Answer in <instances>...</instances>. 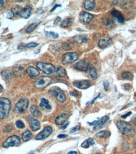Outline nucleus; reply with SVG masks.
<instances>
[{
  "label": "nucleus",
  "instance_id": "obj_1",
  "mask_svg": "<svg viewBox=\"0 0 136 154\" xmlns=\"http://www.w3.org/2000/svg\"><path fill=\"white\" fill-rule=\"evenodd\" d=\"M11 108V102L8 98H0V119L7 117Z\"/></svg>",
  "mask_w": 136,
  "mask_h": 154
},
{
  "label": "nucleus",
  "instance_id": "obj_2",
  "mask_svg": "<svg viewBox=\"0 0 136 154\" xmlns=\"http://www.w3.org/2000/svg\"><path fill=\"white\" fill-rule=\"evenodd\" d=\"M116 125L118 129L120 131V133H122V134H124V135L129 134L133 130V127L132 125H130L128 122L124 121H118L116 122Z\"/></svg>",
  "mask_w": 136,
  "mask_h": 154
},
{
  "label": "nucleus",
  "instance_id": "obj_3",
  "mask_svg": "<svg viewBox=\"0 0 136 154\" xmlns=\"http://www.w3.org/2000/svg\"><path fill=\"white\" fill-rule=\"evenodd\" d=\"M36 66L37 67V68L41 70L43 73H44L46 75L52 74L56 71L54 66L52 65V64L38 62L37 63Z\"/></svg>",
  "mask_w": 136,
  "mask_h": 154
},
{
  "label": "nucleus",
  "instance_id": "obj_4",
  "mask_svg": "<svg viewBox=\"0 0 136 154\" xmlns=\"http://www.w3.org/2000/svg\"><path fill=\"white\" fill-rule=\"evenodd\" d=\"M28 104H29V101L27 98H22L16 104L15 110L20 114L23 113L27 109Z\"/></svg>",
  "mask_w": 136,
  "mask_h": 154
},
{
  "label": "nucleus",
  "instance_id": "obj_5",
  "mask_svg": "<svg viewBox=\"0 0 136 154\" xmlns=\"http://www.w3.org/2000/svg\"><path fill=\"white\" fill-rule=\"evenodd\" d=\"M52 78L49 77H47V76H43L41 77L38 80L35 82L34 86L35 87H36L37 89H44V88L46 87L47 86H48L49 85H50L52 83Z\"/></svg>",
  "mask_w": 136,
  "mask_h": 154
},
{
  "label": "nucleus",
  "instance_id": "obj_6",
  "mask_svg": "<svg viewBox=\"0 0 136 154\" xmlns=\"http://www.w3.org/2000/svg\"><path fill=\"white\" fill-rule=\"evenodd\" d=\"M20 139L18 136L14 135L9 137L4 141L3 146L4 148H8L10 146H18L20 145Z\"/></svg>",
  "mask_w": 136,
  "mask_h": 154
},
{
  "label": "nucleus",
  "instance_id": "obj_7",
  "mask_svg": "<svg viewBox=\"0 0 136 154\" xmlns=\"http://www.w3.org/2000/svg\"><path fill=\"white\" fill-rule=\"evenodd\" d=\"M78 59V54L77 53H68L62 56V62L64 65H69L73 63Z\"/></svg>",
  "mask_w": 136,
  "mask_h": 154
},
{
  "label": "nucleus",
  "instance_id": "obj_8",
  "mask_svg": "<svg viewBox=\"0 0 136 154\" xmlns=\"http://www.w3.org/2000/svg\"><path fill=\"white\" fill-rule=\"evenodd\" d=\"M52 133V128L50 126H47L44 128L42 131L37 134L36 137H35V139L37 140H43V139H45L49 137Z\"/></svg>",
  "mask_w": 136,
  "mask_h": 154
},
{
  "label": "nucleus",
  "instance_id": "obj_9",
  "mask_svg": "<svg viewBox=\"0 0 136 154\" xmlns=\"http://www.w3.org/2000/svg\"><path fill=\"white\" fill-rule=\"evenodd\" d=\"M73 85L80 89H87L92 86V83L89 80H76L73 82Z\"/></svg>",
  "mask_w": 136,
  "mask_h": 154
},
{
  "label": "nucleus",
  "instance_id": "obj_10",
  "mask_svg": "<svg viewBox=\"0 0 136 154\" xmlns=\"http://www.w3.org/2000/svg\"><path fill=\"white\" fill-rule=\"evenodd\" d=\"M27 120L30 127L34 131H36L40 128V123L37 119H34L31 116H28Z\"/></svg>",
  "mask_w": 136,
  "mask_h": 154
},
{
  "label": "nucleus",
  "instance_id": "obj_11",
  "mask_svg": "<svg viewBox=\"0 0 136 154\" xmlns=\"http://www.w3.org/2000/svg\"><path fill=\"white\" fill-rule=\"evenodd\" d=\"M89 64L86 61L81 60L74 64V67L76 69L81 71H86L89 68Z\"/></svg>",
  "mask_w": 136,
  "mask_h": 154
},
{
  "label": "nucleus",
  "instance_id": "obj_12",
  "mask_svg": "<svg viewBox=\"0 0 136 154\" xmlns=\"http://www.w3.org/2000/svg\"><path fill=\"white\" fill-rule=\"evenodd\" d=\"M80 17L81 21L83 23H88L93 19V15L90 14V13L86 12V11H83V12L81 13Z\"/></svg>",
  "mask_w": 136,
  "mask_h": 154
},
{
  "label": "nucleus",
  "instance_id": "obj_13",
  "mask_svg": "<svg viewBox=\"0 0 136 154\" xmlns=\"http://www.w3.org/2000/svg\"><path fill=\"white\" fill-rule=\"evenodd\" d=\"M108 120H109V117L107 116H105L101 118L100 119L97 120L96 123L95 124V126H94V130L101 129V128L104 126L105 124L108 121Z\"/></svg>",
  "mask_w": 136,
  "mask_h": 154
},
{
  "label": "nucleus",
  "instance_id": "obj_14",
  "mask_svg": "<svg viewBox=\"0 0 136 154\" xmlns=\"http://www.w3.org/2000/svg\"><path fill=\"white\" fill-rule=\"evenodd\" d=\"M31 12H32V8L29 7V6H27L25 8H22L19 15H20L21 17L27 19L29 18V16H30Z\"/></svg>",
  "mask_w": 136,
  "mask_h": 154
},
{
  "label": "nucleus",
  "instance_id": "obj_15",
  "mask_svg": "<svg viewBox=\"0 0 136 154\" xmlns=\"http://www.w3.org/2000/svg\"><path fill=\"white\" fill-rule=\"evenodd\" d=\"M27 73H28V75L31 78H35L40 74L38 70L33 66H30L27 68Z\"/></svg>",
  "mask_w": 136,
  "mask_h": 154
},
{
  "label": "nucleus",
  "instance_id": "obj_16",
  "mask_svg": "<svg viewBox=\"0 0 136 154\" xmlns=\"http://www.w3.org/2000/svg\"><path fill=\"white\" fill-rule=\"evenodd\" d=\"M112 39L109 37H105V38L100 39L98 42V46L100 48H106L108 47L110 44H112Z\"/></svg>",
  "mask_w": 136,
  "mask_h": 154
},
{
  "label": "nucleus",
  "instance_id": "obj_17",
  "mask_svg": "<svg viewBox=\"0 0 136 154\" xmlns=\"http://www.w3.org/2000/svg\"><path fill=\"white\" fill-rule=\"evenodd\" d=\"M68 119V116L66 114L63 113L59 115L55 119V122L57 125H63Z\"/></svg>",
  "mask_w": 136,
  "mask_h": 154
},
{
  "label": "nucleus",
  "instance_id": "obj_18",
  "mask_svg": "<svg viewBox=\"0 0 136 154\" xmlns=\"http://www.w3.org/2000/svg\"><path fill=\"white\" fill-rule=\"evenodd\" d=\"M111 15L113 17L115 18L116 21H117L119 23H124V17L120 11H118V10H113V11H111Z\"/></svg>",
  "mask_w": 136,
  "mask_h": 154
},
{
  "label": "nucleus",
  "instance_id": "obj_19",
  "mask_svg": "<svg viewBox=\"0 0 136 154\" xmlns=\"http://www.w3.org/2000/svg\"><path fill=\"white\" fill-rule=\"evenodd\" d=\"M73 39H74V42L77 44H82V43L86 42L88 41V37L85 35L79 34V35H76L73 37Z\"/></svg>",
  "mask_w": 136,
  "mask_h": 154
},
{
  "label": "nucleus",
  "instance_id": "obj_20",
  "mask_svg": "<svg viewBox=\"0 0 136 154\" xmlns=\"http://www.w3.org/2000/svg\"><path fill=\"white\" fill-rule=\"evenodd\" d=\"M85 8L88 11H92L95 7V2L92 0H87L85 1L84 3Z\"/></svg>",
  "mask_w": 136,
  "mask_h": 154
},
{
  "label": "nucleus",
  "instance_id": "obj_21",
  "mask_svg": "<svg viewBox=\"0 0 136 154\" xmlns=\"http://www.w3.org/2000/svg\"><path fill=\"white\" fill-rule=\"evenodd\" d=\"M13 73L16 77H22V76L24 75V70H23V68L21 66H16L13 68Z\"/></svg>",
  "mask_w": 136,
  "mask_h": 154
},
{
  "label": "nucleus",
  "instance_id": "obj_22",
  "mask_svg": "<svg viewBox=\"0 0 136 154\" xmlns=\"http://www.w3.org/2000/svg\"><path fill=\"white\" fill-rule=\"evenodd\" d=\"M94 143H95V141H94L93 138H89L83 142V143L81 144V147L84 148V149H88L91 146L93 145Z\"/></svg>",
  "mask_w": 136,
  "mask_h": 154
},
{
  "label": "nucleus",
  "instance_id": "obj_23",
  "mask_svg": "<svg viewBox=\"0 0 136 154\" xmlns=\"http://www.w3.org/2000/svg\"><path fill=\"white\" fill-rule=\"evenodd\" d=\"M30 111L31 114L35 118H38L40 116V112L38 110V107L35 105H32L30 108Z\"/></svg>",
  "mask_w": 136,
  "mask_h": 154
},
{
  "label": "nucleus",
  "instance_id": "obj_24",
  "mask_svg": "<svg viewBox=\"0 0 136 154\" xmlns=\"http://www.w3.org/2000/svg\"><path fill=\"white\" fill-rule=\"evenodd\" d=\"M111 133L108 130H102L96 134V137L100 138H106L110 136Z\"/></svg>",
  "mask_w": 136,
  "mask_h": 154
},
{
  "label": "nucleus",
  "instance_id": "obj_25",
  "mask_svg": "<svg viewBox=\"0 0 136 154\" xmlns=\"http://www.w3.org/2000/svg\"><path fill=\"white\" fill-rule=\"evenodd\" d=\"M56 75L58 77H65L66 76V71L63 67H58L56 70Z\"/></svg>",
  "mask_w": 136,
  "mask_h": 154
},
{
  "label": "nucleus",
  "instance_id": "obj_26",
  "mask_svg": "<svg viewBox=\"0 0 136 154\" xmlns=\"http://www.w3.org/2000/svg\"><path fill=\"white\" fill-rule=\"evenodd\" d=\"M40 106L42 107H44V108L47 109L48 110L51 109V106L49 104V101L45 98H41V100H40Z\"/></svg>",
  "mask_w": 136,
  "mask_h": 154
},
{
  "label": "nucleus",
  "instance_id": "obj_27",
  "mask_svg": "<svg viewBox=\"0 0 136 154\" xmlns=\"http://www.w3.org/2000/svg\"><path fill=\"white\" fill-rule=\"evenodd\" d=\"M32 134L29 130H27L25 132L22 133V140L24 142H27L29 141L31 138H32Z\"/></svg>",
  "mask_w": 136,
  "mask_h": 154
},
{
  "label": "nucleus",
  "instance_id": "obj_28",
  "mask_svg": "<svg viewBox=\"0 0 136 154\" xmlns=\"http://www.w3.org/2000/svg\"><path fill=\"white\" fill-rule=\"evenodd\" d=\"M72 23L73 19H70V18H67V19H64V20L61 22V27L62 28H67L72 24Z\"/></svg>",
  "mask_w": 136,
  "mask_h": 154
},
{
  "label": "nucleus",
  "instance_id": "obj_29",
  "mask_svg": "<svg viewBox=\"0 0 136 154\" xmlns=\"http://www.w3.org/2000/svg\"><path fill=\"white\" fill-rule=\"evenodd\" d=\"M103 24L105 26V27L107 28H111L113 25V21L111 19H109V18H107V19H105L103 22Z\"/></svg>",
  "mask_w": 136,
  "mask_h": 154
},
{
  "label": "nucleus",
  "instance_id": "obj_30",
  "mask_svg": "<svg viewBox=\"0 0 136 154\" xmlns=\"http://www.w3.org/2000/svg\"><path fill=\"white\" fill-rule=\"evenodd\" d=\"M40 22H37V23H33L32 24H30L26 28V32L28 33V34L32 32L37 27V26L40 24Z\"/></svg>",
  "mask_w": 136,
  "mask_h": 154
},
{
  "label": "nucleus",
  "instance_id": "obj_31",
  "mask_svg": "<svg viewBox=\"0 0 136 154\" xmlns=\"http://www.w3.org/2000/svg\"><path fill=\"white\" fill-rule=\"evenodd\" d=\"M89 75L92 78L93 80H96L98 78V74H97V71L96 69L94 68L93 66H91L89 68Z\"/></svg>",
  "mask_w": 136,
  "mask_h": 154
},
{
  "label": "nucleus",
  "instance_id": "obj_32",
  "mask_svg": "<svg viewBox=\"0 0 136 154\" xmlns=\"http://www.w3.org/2000/svg\"><path fill=\"white\" fill-rule=\"evenodd\" d=\"M45 35L48 38L57 39L59 37V34L57 33L54 32H49V31H45Z\"/></svg>",
  "mask_w": 136,
  "mask_h": 154
},
{
  "label": "nucleus",
  "instance_id": "obj_33",
  "mask_svg": "<svg viewBox=\"0 0 136 154\" xmlns=\"http://www.w3.org/2000/svg\"><path fill=\"white\" fill-rule=\"evenodd\" d=\"M122 77L123 78L125 79V80H132L133 78V75L131 72H129V71H125V72H124L122 73L121 75Z\"/></svg>",
  "mask_w": 136,
  "mask_h": 154
},
{
  "label": "nucleus",
  "instance_id": "obj_34",
  "mask_svg": "<svg viewBox=\"0 0 136 154\" xmlns=\"http://www.w3.org/2000/svg\"><path fill=\"white\" fill-rule=\"evenodd\" d=\"M57 101L60 103H63L66 101V95L62 92L57 94L56 96Z\"/></svg>",
  "mask_w": 136,
  "mask_h": 154
},
{
  "label": "nucleus",
  "instance_id": "obj_35",
  "mask_svg": "<svg viewBox=\"0 0 136 154\" xmlns=\"http://www.w3.org/2000/svg\"><path fill=\"white\" fill-rule=\"evenodd\" d=\"M1 76H2L3 79L6 80H9L11 78V73L9 72L7 70H5V71H3L1 72Z\"/></svg>",
  "mask_w": 136,
  "mask_h": 154
},
{
  "label": "nucleus",
  "instance_id": "obj_36",
  "mask_svg": "<svg viewBox=\"0 0 136 154\" xmlns=\"http://www.w3.org/2000/svg\"><path fill=\"white\" fill-rule=\"evenodd\" d=\"M49 92L50 94H52V95H54V96H56L58 94L61 92V90H60V89L58 87H53L49 91Z\"/></svg>",
  "mask_w": 136,
  "mask_h": 154
},
{
  "label": "nucleus",
  "instance_id": "obj_37",
  "mask_svg": "<svg viewBox=\"0 0 136 154\" xmlns=\"http://www.w3.org/2000/svg\"><path fill=\"white\" fill-rule=\"evenodd\" d=\"M21 10H22V8L17 5H15L14 7H13L12 8H11V11H12L13 14H14V15L20 14Z\"/></svg>",
  "mask_w": 136,
  "mask_h": 154
},
{
  "label": "nucleus",
  "instance_id": "obj_38",
  "mask_svg": "<svg viewBox=\"0 0 136 154\" xmlns=\"http://www.w3.org/2000/svg\"><path fill=\"white\" fill-rule=\"evenodd\" d=\"M15 125H16V126L18 128H19V129H22V128H25L24 123L20 120H18L17 121L15 122Z\"/></svg>",
  "mask_w": 136,
  "mask_h": 154
},
{
  "label": "nucleus",
  "instance_id": "obj_39",
  "mask_svg": "<svg viewBox=\"0 0 136 154\" xmlns=\"http://www.w3.org/2000/svg\"><path fill=\"white\" fill-rule=\"evenodd\" d=\"M38 46V43L36 42H30L28 43L25 46V47H27V48H31V47H35L37 46Z\"/></svg>",
  "mask_w": 136,
  "mask_h": 154
},
{
  "label": "nucleus",
  "instance_id": "obj_40",
  "mask_svg": "<svg viewBox=\"0 0 136 154\" xmlns=\"http://www.w3.org/2000/svg\"><path fill=\"white\" fill-rule=\"evenodd\" d=\"M80 130V126H76L73 127V128H71V131H70V133H74L76 132V131H79Z\"/></svg>",
  "mask_w": 136,
  "mask_h": 154
},
{
  "label": "nucleus",
  "instance_id": "obj_41",
  "mask_svg": "<svg viewBox=\"0 0 136 154\" xmlns=\"http://www.w3.org/2000/svg\"><path fill=\"white\" fill-rule=\"evenodd\" d=\"M13 16H14V14H13L11 11H8V12H7V13H6V16H7V19H11L13 17Z\"/></svg>",
  "mask_w": 136,
  "mask_h": 154
},
{
  "label": "nucleus",
  "instance_id": "obj_42",
  "mask_svg": "<svg viewBox=\"0 0 136 154\" xmlns=\"http://www.w3.org/2000/svg\"><path fill=\"white\" fill-rule=\"evenodd\" d=\"M103 86H104L105 89V90H108V88H109V83H108V82H103Z\"/></svg>",
  "mask_w": 136,
  "mask_h": 154
},
{
  "label": "nucleus",
  "instance_id": "obj_43",
  "mask_svg": "<svg viewBox=\"0 0 136 154\" xmlns=\"http://www.w3.org/2000/svg\"><path fill=\"white\" fill-rule=\"evenodd\" d=\"M71 95H72V96H74L75 97H77V95H78V92H77L76 90H74L73 91V92H71Z\"/></svg>",
  "mask_w": 136,
  "mask_h": 154
},
{
  "label": "nucleus",
  "instance_id": "obj_44",
  "mask_svg": "<svg viewBox=\"0 0 136 154\" xmlns=\"http://www.w3.org/2000/svg\"><path fill=\"white\" fill-rule=\"evenodd\" d=\"M61 19L60 17H59V16H58V17H57L56 19L54 21V24L55 25H57L58 23H59V22H61Z\"/></svg>",
  "mask_w": 136,
  "mask_h": 154
},
{
  "label": "nucleus",
  "instance_id": "obj_45",
  "mask_svg": "<svg viewBox=\"0 0 136 154\" xmlns=\"http://www.w3.org/2000/svg\"><path fill=\"white\" fill-rule=\"evenodd\" d=\"M131 114H132V113H131V112H128V113H127L126 114H125V115H122V118H126L127 117H128V116H129Z\"/></svg>",
  "mask_w": 136,
  "mask_h": 154
},
{
  "label": "nucleus",
  "instance_id": "obj_46",
  "mask_svg": "<svg viewBox=\"0 0 136 154\" xmlns=\"http://www.w3.org/2000/svg\"><path fill=\"white\" fill-rule=\"evenodd\" d=\"M67 137H68V136L66 135V134H59V135L57 136V138H66Z\"/></svg>",
  "mask_w": 136,
  "mask_h": 154
},
{
  "label": "nucleus",
  "instance_id": "obj_47",
  "mask_svg": "<svg viewBox=\"0 0 136 154\" xmlns=\"http://www.w3.org/2000/svg\"><path fill=\"white\" fill-rule=\"evenodd\" d=\"M69 122H68V123H66V124H65V125H63V126H62L61 127V130H64V129H66V128H67V127H68V126L69 125Z\"/></svg>",
  "mask_w": 136,
  "mask_h": 154
},
{
  "label": "nucleus",
  "instance_id": "obj_48",
  "mask_svg": "<svg viewBox=\"0 0 136 154\" xmlns=\"http://www.w3.org/2000/svg\"><path fill=\"white\" fill-rule=\"evenodd\" d=\"M61 5H60V4H56V5H55V6H54V7H53V8H52V10H50V12H52V11H54V10H56V8H57V7H61Z\"/></svg>",
  "mask_w": 136,
  "mask_h": 154
},
{
  "label": "nucleus",
  "instance_id": "obj_49",
  "mask_svg": "<svg viewBox=\"0 0 136 154\" xmlns=\"http://www.w3.org/2000/svg\"><path fill=\"white\" fill-rule=\"evenodd\" d=\"M131 121H132V122L134 125H135L136 126V116H135L134 118H132V120H131Z\"/></svg>",
  "mask_w": 136,
  "mask_h": 154
},
{
  "label": "nucleus",
  "instance_id": "obj_50",
  "mask_svg": "<svg viewBox=\"0 0 136 154\" xmlns=\"http://www.w3.org/2000/svg\"><path fill=\"white\" fill-rule=\"evenodd\" d=\"M100 94H98V95H97V96L96 97H95V98H94V99H93V101H92V102H91V104H93V102H94V101H95V100H96V99H97V98H98V97H100Z\"/></svg>",
  "mask_w": 136,
  "mask_h": 154
},
{
  "label": "nucleus",
  "instance_id": "obj_51",
  "mask_svg": "<svg viewBox=\"0 0 136 154\" xmlns=\"http://www.w3.org/2000/svg\"><path fill=\"white\" fill-rule=\"evenodd\" d=\"M68 154H77V152H76V151H71V152H69Z\"/></svg>",
  "mask_w": 136,
  "mask_h": 154
},
{
  "label": "nucleus",
  "instance_id": "obj_52",
  "mask_svg": "<svg viewBox=\"0 0 136 154\" xmlns=\"http://www.w3.org/2000/svg\"><path fill=\"white\" fill-rule=\"evenodd\" d=\"M3 91V87L0 85V93H1V92H2Z\"/></svg>",
  "mask_w": 136,
  "mask_h": 154
},
{
  "label": "nucleus",
  "instance_id": "obj_53",
  "mask_svg": "<svg viewBox=\"0 0 136 154\" xmlns=\"http://www.w3.org/2000/svg\"><path fill=\"white\" fill-rule=\"evenodd\" d=\"M0 27H1V23H0Z\"/></svg>",
  "mask_w": 136,
  "mask_h": 154
}]
</instances>
